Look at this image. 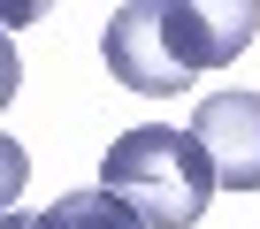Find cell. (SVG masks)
<instances>
[{"label":"cell","mask_w":260,"mask_h":229,"mask_svg":"<svg viewBox=\"0 0 260 229\" xmlns=\"http://www.w3.org/2000/svg\"><path fill=\"white\" fill-rule=\"evenodd\" d=\"M100 191L138 221V229H191L214 199V176H207V153L191 145V130H169V123H138L122 130L100 161Z\"/></svg>","instance_id":"1"},{"label":"cell","mask_w":260,"mask_h":229,"mask_svg":"<svg viewBox=\"0 0 260 229\" xmlns=\"http://www.w3.org/2000/svg\"><path fill=\"white\" fill-rule=\"evenodd\" d=\"M0 23H8V16H0ZM16 84H23V69H16V46H8V31H0V107L16 99Z\"/></svg>","instance_id":"6"},{"label":"cell","mask_w":260,"mask_h":229,"mask_svg":"<svg viewBox=\"0 0 260 229\" xmlns=\"http://www.w3.org/2000/svg\"><path fill=\"white\" fill-rule=\"evenodd\" d=\"M153 23H161V46L176 54L184 77L199 69H230L252 31H260V8L252 0H222V8H199V0H153Z\"/></svg>","instance_id":"2"},{"label":"cell","mask_w":260,"mask_h":229,"mask_svg":"<svg viewBox=\"0 0 260 229\" xmlns=\"http://www.w3.org/2000/svg\"><path fill=\"white\" fill-rule=\"evenodd\" d=\"M23 183H31V153H23L16 138H0V214H16Z\"/></svg>","instance_id":"5"},{"label":"cell","mask_w":260,"mask_h":229,"mask_svg":"<svg viewBox=\"0 0 260 229\" xmlns=\"http://www.w3.org/2000/svg\"><path fill=\"white\" fill-rule=\"evenodd\" d=\"M100 54H107L115 84H130V92H146V99H176V92H191V77L176 69V54L161 46V23H153V0H122V8L107 16V31H100Z\"/></svg>","instance_id":"4"},{"label":"cell","mask_w":260,"mask_h":229,"mask_svg":"<svg viewBox=\"0 0 260 229\" xmlns=\"http://www.w3.org/2000/svg\"><path fill=\"white\" fill-rule=\"evenodd\" d=\"M191 145L214 191H260V92H207L191 107Z\"/></svg>","instance_id":"3"}]
</instances>
